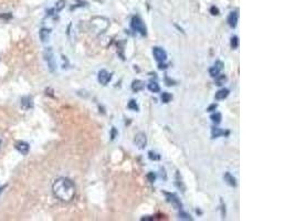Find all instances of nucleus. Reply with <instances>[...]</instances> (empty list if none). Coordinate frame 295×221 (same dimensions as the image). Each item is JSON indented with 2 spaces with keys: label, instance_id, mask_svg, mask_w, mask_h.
I'll use <instances>...</instances> for the list:
<instances>
[{
  "label": "nucleus",
  "instance_id": "10",
  "mask_svg": "<svg viewBox=\"0 0 295 221\" xmlns=\"http://www.w3.org/2000/svg\"><path fill=\"white\" fill-rule=\"evenodd\" d=\"M223 179H225V182H227L228 185H230V186L232 187H235L237 186V182H235V178H234L233 176H232L230 172H225V175H223Z\"/></svg>",
  "mask_w": 295,
  "mask_h": 221
},
{
  "label": "nucleus",
  "instance_id": "19",
  "mask_svg": "<svg viewBox=\"0 0 295 221\" xmlns=\"http://www.w3.org/2000/svg\"><path fill=\"white\" fill-rule=\"evenodd\" d=\"M231 47L233 48V49H237L238 47H239V38L238 37H233L231 39Z\"/></svg>",
  "mask_w": 295,
  "mask_h": 221
},
{
  "label": "nucleus",
  "instance_id": "6",
  "mask_svg": "<svg viewBox=\"0 0 295 221\" xmlns=\"http://www.w3.org/2000/svg\"><path fill=\"white\" fill-rule=\"evenodd\" d=\"M97 80H98V82H100L101 84L106 85V84H107L108 82L112 80V75H111V73H108L106 70H101L100 72H98Z\"/></svg>",
  "mask_w": 295,
  "mask_h": 221
},
{
  "label": "nucleus",
  "instance_id": "16",
  "mask_svg": "<svg viewBox=\"0 0 295 221\" xmlns=\"http://www.w3.org/2000/svg\"><path fill=\"white\" fill-rule=\"evenodd\" d=\"M225 134V132L223 130H221L220 128H217V127H215V128H212V137H219V136H221V135H223Z\"/></svg>",
  "mask_w": 295,
  "mask_h": 221
},
{
  "label": "nucleus",
  "instance_id": "14",
  "mask_svg": "<svg viewBox=\"0 0 295 221\" xmlns=\"http://www.w3.org/2000/svg\"><path fill=\"white\" fill-rule=\"evenodd\" d=\"M227 81V77H225V75L223 74H219L215 76V83H217V85H222V84H225V82Z\"/></svg>",
  "mask_w": 295,
  "mask_h": 221
},
{
  "label": "nucleus",
  "instance_id": "23",
  "mask_svg": "<svg viewBox=\"0 0 295 221\" xmlns=\"http://www.w3.org/2000/svg\"><path fill=\"white\" fill-rule=\"evenodd\" d=\"M147 178L149 179V182H155V178H156V177H155L154 172H149V174L147 175Z\"/></svg>",
  "mask_w": 295,
  "mask_h": 221
},
{
  "label": "nucleus",
  "instance_id": "17",
  "mask_svg": "<svg viewBox=\"0 0 295 221\" xmlns=\"http://www.w3.org/2000/svg\"><path fill=\"white\" fill-rule=\"evenodd\" d=\"M171 98H173V96H171V94L167 93V92H164V93L162 94V101L164 103H168L171 101Z\"/></svg>",
  "mask_w": 295,
  "mask_h": 221
},
{
  "label": "nucleus",
  "instance_id": "12",
  "mask_svg": "<svg viewBox=\"0 0 295 221\" xmlns=\"http://www.w3.org/2000/svg\"><path fill=\"white\" fill-rule=\"evenodd\" d=\"M228 95H229V90H228V88H222V90H220V91H218L215 93V100L221 101V100H225Z\"/></svg>",
  "mask_w": 295,
  "mask_h": 221
},
{
  "label": "nucleus",
  "instance_id": "15",
  "mask_svg": "<svg viewBox=\"0 0 295 221\" xmlns=\"http://www.w3.org/2000/svg\"><path fill=\"white\" fill-rule=\"evenodd\" d=\"M211 119H212V122H213V123L219 124V123H220V122H221V119H222V115H221L220 113L215 112V114H212V115H211Z\"/></svg>",
  "mask_w": 295,
  "mask_h": 221
},
{
  "label": "nucleus",
  "instance_id": "20",
  "mask_svg": "<svg viewBox=\"0 0 295 221\" xmlns=\"http://www.w3.org/2000/svg\"><path fill=\"white\" fill-rule=\"evenodd\" d=\"M179 219H183V220H192L191 217H190L188 213H186V212H184V211L179 212Z\"/></svg>",
  "mask_w": 295,
  "mask_h": 221
},
{
  "label": "nucleus",
  "instance_id": "5",
  "mask_svg": "<svg viewBox=\"0 0 295 221\" xmlns=\"http://www.w3.org/2000/svg\"><path fill=\"white\" fill-rule=\"evenodd\" d=\"M223 66H225V65H223V62H222V61H219V60H218V61H215V65H213L212 68H211L210 70H209V72H210V75H211L212 77H215L217 75H219V74H220L221 71L223 70Z\"/></svg>",
  "mask_w": 295,
  "mask_h": 221
},
{
  "label": "nucleus",
  "instance_id": "2",
  "mask_svg": "<svg viewBox=\"0 0 295 221\" xmlns=\"http://www.w3.org/2000/svg\"><path fill=\"white\" fill-rule=\"evenodd\" d=\"M131 27L134 31H137V32H139L142 35L146 34V26L143 22V20H142L138 16H134L133 18H132Z\"/></svg>",
  "mask_w": 295,
  "mask_h": 221
},
{
  "label": "nucleus",
  "instance_id": "21",
  "mask_svg": "<svg viewBox=\"0 0 295 221\" xmlns=\"http://www.w3.org/2000/svg\"><path fill=\"white\" fill-rule=\"evenodd\" d=\"M148 156H149V158H150V159H154V160H158V159L160 158V157H159V155H157V154L153 153V151H150V153L148 154Z\"/></svg>",
  "mask_w": 295,
  "mask_h": 221
},
{
  "label": "nucleus",
  "instance_id": "3",
  "mask_svg": "<svg viewBox=\"0 0 295 221\" xmlns=\"http://www.w3.org/2000/svg\"><path fill=\"white\" fill-rule=\"evenodd\" d=\"M134 143H135V145L138 147V148H141V149L145 148L146 144H147V138H146V135L142 132L137 133V134L135 135V138H134Z\"/></svg>",
  "mask_w": 295,
  "mask_h": 221
},
{
  "label": "nucleus",
  "instance_id": "7",
  "mask_svg": "<svg viewBox=\"0 0 295 221\" xmlns=\"http://www.w3.org/2000/svg\"><path fill=\"white\" fill-rule=\"evenodd\" d=\"M14 148H16L19 153H21L22 155H27V154L29 153L30 146H29L28 143L22 142V140H19V142H17L16 144H14Z\"/></svg>",
  "mask_w": 295,
  "mask_h": 221
},
{
  "label": "nucleus",
  "instance_id": "9",
  "mask_svg": "<svg viewBox=\"0 0 295 221\" xmlns=\"http://www.w3.org/2000/svg\"><path fill=\"white\" fill-rule=\"evenodd\" d=\"M238 19H239V14L237 11H233L229 14L228 17V24H229L231 28H235L238 24Z\"/></svg>",
  "mask_w": 295,
  "mask_h": 221
},
{
  "label": "nucleus",
  "instance_id": "11",
  "mask_svg": "<svg viewBox=\"0 0 295 221\" xmlns=\"http://www.w3.org/2000/svg\"><path fill=\"white\" fill-rule=\"evenodd\" d=\"M143 88H144L143 81H141V80H135V81H133V83H132V90H133L134 92L142 91Z\"/></svg>",
  "mask_w": 295,
  "mask_h": 221
},
{
  "label": "nucleus",
  "instance_id": "1",
  "mask_svg": "<svg viewBox=\"0 0 295 221\" xmlns=\"http://www.w3.org/2000/svg\"><path fill=\"white\" fill-rule=\"evenodd\" d=\"M52 192L54 197L62 203H70L75 197L76 187L71 179L65 177H60L52 184Z\"/></svg>",
  "mask_w": 295,
  "mask_h": 221
},
{
  "label": "nucleus",
  "instance_id": "18",
  "mask_svg": "<svg viewBox=\"0 0 295 221\" xmlns=\"http://www.w3.org/2000/svg\"><path fill=\"white\" fill-rule=\"evenodd\" d=\"M128 108L132 109V111H138V105L136 104V102L134 100L129 101L128 103Z\"/></svg>",
  "mask_w": 295,
  "mask_h": 221
},
{
  "label": "nucleus",
  "instance_id": "24",
  "mask_svg": "<svg viewBox=\"0 0 295 221\" xmlns=\"http://www.w3.org/2000/svg\"><path fill=\"white\" fill-rule=\"evenodd\" d=\"M215 108H217V105H215V104H212V105H211V106L208 108V111H212V109H215Z\"/></svg>",
  "mask_w": 295,
  "mask_h": 221
},
{
  "label": "nucleus",
  "instance_id": "25",
  "mask_svg": "<svg viewBox=\"0 0 295 221\" xmlns=\"http://www.w3.org/2000/svg\"><path fill=\"white\" fill-rule=\"evenodd\" d=\"M0 147H1V139H0Z\"/></svg>",
  "mask_w": 295,
  "mask_h": 221
},
{
  "label": "nucleus",
  "instance_id": "22",
  "mask_svg": "<svg viewBox=\"0 0 295 221\" xmlns=\"http://www.w3.org/2000/svg\"><path fill=\"white\" fill-rule=\"evenodd\" d=\"M210 12L213 14V16H217V14H219V9L217 7H215V6H213V7H211Z\"/></svg>",
  "mask_w": 295,
  "mask_h": 221
},
{
  "label": "nucleus",
  "instance_id": "13",
  "mask_svg": "<svg viewBox=\"0 0 295 221\" xmlns=\"http://www.w3.org/2000/svg\"><path fill=\"white\" fill-rule=\"evenodd\" d=\"M148 90H149L150 92H153V93H158V92L160 91V87L156 82H150V83L148 84Z\"/></svg>",
  "mask_w": 295,
  "mask_h": 221
},
{
  "label": "nucleus",
  "instance_id": "8",
  "mask_svg": "<svg viewBox=\"0 0 295 221\" xmlns=\"http://www.w3.org/2000/svg\"><path fill=\"white\" fill-rule=\"evenodd\" d=\"M166 197H167V200H168L173 207L177 208V209H181L183 205H181L180 200L177 198V196L173 195V193H166Z\"/></svg>",
  "mask_w": 295,
  "mask_h": 221
},
{
  "label": "nucleus",
  "instance_id": "4",
  "mask_svg": "<svg viewBox=\"0 0 295 221\" xmlns=\"http://www.w3.org/2000/svg\"><path fill=\"white\" fill-rule=\"evenodd\" d=\"M153 54H154L156 61H158V62H164L167 59V53L163 48H159V47L153 48Z\"/></svg>",
  "mask_w": 295,
  "mask_h": 221
}]
</instances>
